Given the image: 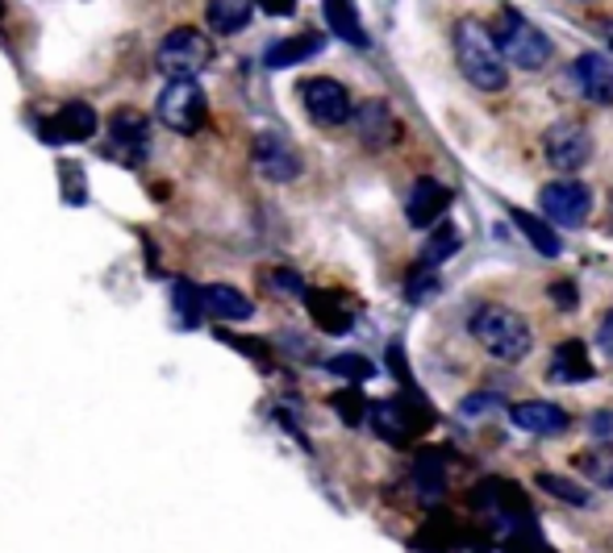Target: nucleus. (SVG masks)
I'll list each match as a JSON object with an SVG mask.
<instances>
[{
  "mask_svg": "<svg viewBox=\"0 0 613 553\" xmlns=\"http://www.w3.org/2000/svg\"><path fill=\"white\" fill-rule=\"evenodd\" d=\"M455 42V62L464 71V80L480 92H506L509 83V59L501 50V42L492 34V25L480 18H459L451 30Z\"/></svg>",
  "mask_w": 613,
  "mask_h": 553,
  "instance_id": "1",
  "label": "nucleus"
},
{
  "mask_svg": "<svg viewBox=\"0 0 613 553\" xmlns=\"http://www.w3.org/2000/svg\"><path fill=\"white\" fill-rule=\"evenodd\" d=\"M467 329H472V337H476L492 358H501V362H522L530 354V346H534L526 316L506 304H480L472 312Z\"/></svg>",
  "mask_w": 613,
  "mask_h": 553,
  "instance_id": "2",
  "label": "nucleus"
},
{
  "mask_svg": "<svg viewBox=\"0 0 613 553\" xmlns=\"http://www.w3.org/2000/svg\"><path fill=\"white\" fill-rule=\"evenodd\" d=\"M492 34L501 42V50H506L509 67H522V71H538L543 62L550 59V38L538 30V25H530L518 9H501L497 13V25H492Z\"/></svg>",
  "mask_w": 613,
  "mask_h": 553,
  "instance_id": "3",
  "label": "nucleus"
},
{
  "mask_svg": "<svg viewBox=\"0 0 613 553\" xmlns=\"http://www.w3.org/2000/svg\"><path fill=\"white\" fill-rule=\"evenodd\" d=\"M209 62L213 42L201 30H192V25H180V30H171L168 38L159 42V67L168 71L171 80H196Z\"/></svg>",
  "mask_w": 613,
  "mask_h": 553,
  "instance_id": "4",
  "label": "nucleus"
},
{
  "mask_svg": "<svg viewBox=\"0 0 613 553\" xmlns=\"http://www.w3.org/2000/svg\"><path fill=\"white\" fill-rule=\"evenodd\" d=\"M205 113H209V101L196 80H171L159 92V122L175 134H196L205 125Z\"/></svg>",
  "mask_w": 613,
  "mask_h": 553,
  "instance_id": "5",
  "label": "nucleus"
},
{
  "mask_svg": "<svg viewBox=\"0 0 613 553\" xmlns=\"http://www.w3.org/2000/svg\"><path fill=\"white\" fill-rule=\"evenodd\" d=\"M538 212L550 226L559 229H580L592 212V192L580 180H555L538 192Z\"/></svg>",
  "mask_w": 613,
  "mask_h": 553,
  "instance_id": "6",
  "label": "nucleus"
},
{
  "mask_svg": "<svg viewBox=\"0 0 613 553\" xmlns=\"http://www.w3.org/2000/svg\"><path fill=\"white\" fill-rule=\"evenodd\" d=\"M543 154H547V163L555 166V171H564V175L580 171V166L592 159V134H589V125H580V122H555L547 134H543Z\"/></svg>",
  "mask_w": 613,
  "mask_h": 553,
  "instance_id": "7",
  "label": "nucleus"
},
{
  "mask_svg": "<svg viewBox=\"0 0 613 553\" xmlns=\"http://www.w3.org/2000/svg\"><path fill=\"white\" fill-rule=\"evenodd\" d=\"M109 150L113 159H122L126 166H143L150 154V125L143 113L134 108H122L109 117Z\"/></svg>",
  "mask_w": 613,
  "mask_h": 553,
  "instance_id": "8",
  "label": "nucleus"
},
{
  "mask_svg": "<svg viewBox=\"0 0 613 553\" xmlns=\"http://www.w3.org/2000/svg\"><path fill=\"white\" fill-rule=\"evenodd\" d=\"M300 101H305V113L318 125H326V129H334V125L355 117L351 92H347L339 80H309L300 88Z\"/></svg>",
  "mask_w": 613,
  "mask_h": 553,
  "instance_id": "9",
  "label": "nucleus"
},
{
  "mask_svg": "<svg viewBox=\"0 0 613 553\" xmlns=\"http://www.w3.org/2000/svg\"><path fill=\"white\" fill-rule=\"evenodd\" d=\"M576 92L589 104H601L610 108L613 104V55H601V50H589L568 67Z\"/></svg>",
  "mask_w": 613,
  "mask_h": 553,
  "instance_id": "10",
  "label": "nucleus"
},
{
  "mask_svg": "<svg viewBox=\"0 0 613 553\" xmlns=\"http://www.w3.org/2000/svg\"><path fill=\"white\" fill-rule=\"evenodd\" d=\"M38 134H43V142L59 146V142H88L92 134H97V113H92V104L84 101H71L64 104L50 122L38 125Z\"/></svg>",
  "mask_w": 613,
  "mask_h": 553,
  "instance_id": "11",
  "label": "nucleus"
},
{
  "mask_svg": "<svg viewBox=\"0 0 613 553\" xmlns=\"http://www.w3.org/2000/svg\"><path fill=\"white\" fill-rule=\"evenodd\" d=\"M446 205H451V192H446L439 180L422 175L418 184L409 187V200H405V217L413 229H434L446 217Z\"/></svg>",
  "mask_w": 613,
  "mask_h": 553,
  "instance_id": "12",
  "label": "nucleus"
},
{
  "mask_svg": "<svg viewBox=\"0 0 613 553\" xmlns=\"http://www.w3.org/2000/svg\"><path fill=\"white\" fill-rule=\"evenodd\" d=\"M351 122H355V134L363 138L367 150H384V146H393L401 138V122L393 117L388 101H363Z\"/></svg>",
  "mask_w": 613,
  "mask_h": 553,
  "instance_id": "13",
  "label": "nucleus"
},
{
  "mask_svg": "<svg viewBox=\"0 0 613 553\" xmlns=\"http://www.w3.org/2000/svg\"><path fill=\"white\" fill-rule=\"evenodd\" d=\"M254 166L275 184H293L300 175V154L280 134H259L254 138Z\"/></svg>",
  "mask_w": 613,
  "mask_h": 553,
  "instance_id": "14",
  "label": "nucleus"
},
{
  "mask_svg": "<svg viewBox=\"0 0 613 553\" xmlns=\"http://www.w3.org/2000/svg\"><path fill=\"white\" fill-rule=\"evenodd\" d=\"M509 420L518 425V429L534 433V437H555V433H564L571 425V416L559 404H550V400H526V404H513L509 408Z\"/></svg>",
  "mask_w": 613,
  "mask_h": 553,
  "instance_id": "15",
  "label": "nucleus"
},
{
  "mask_svg": "<svg viewBox=\"0 0 613 553\" xmlns=\"http://www.w3.org/2000/svg\"><path fill=\"white\" fill-rule=\"evenodd\" d=\"M430 416H413L409 404L401 400H381V404H372V425L381 433L384 441H393V446H405L413 433L422 429Z\"/></svg>",
  "mask_w": 613,
  "mask_h": 553,
  "instance_id": "16",
  "label": "nucleus"
},
{
  "mask_svg": "<svg viewBox=\"0 0 613 553\" xmlns=\"http://www.w3.org/2000/svg\"><path fill=\"white\" fill-rule=\"evenodd\" d=\"M592 375H597V367H592L584 342L568 337V342L555 346V354H550V379H555V383H568L571 388V383H589Z\"/></svg>",
  "mask_w": 613,
  "mask_h": 553,
  "instance_id": "17",
  "label": "nucleus"
},
{
  "mask_svg": "<svg viewBox=\"0 0 613 553\" xmlns=\"http://www.w3.org/2000/svg\"><path fill=\"white\" fill-rule=\"evenodd\" d=\"M201 304H205V312L217 316V321H247L254 312L251 300H247L238 287H226V284L201 287Z\"/></svg>",
  "mask_w": 613,
  "mask_h": 553,
  "instance_id": "18",
  "label": "nucleus"
},
{
  "mask_svg": "<svg viewBox=\"0 0 613 553\" xmlns=\"http://www.w3.org/2000/svg\"><path fill=\"white\" fill-rule=\"evenodd\" d=\"M509 221L522 229V238H526V242L538 250V254H547V258H559L564 242H559V233H555L547 221H538V217H534V212H526V208H509Z\"/></svg>",
  "mask_w": 613,
  "mask_h": 553,
  "instance_id": "19",
  "label": "nucleus"
},
{
  "mask_svg": "<svg viewBox=\"0 0 613 553\" xmlns=\"http://www.w3.org/2000/svg\"><path fill=\"white\" fill-rule=\"evenodd\" d=\"M321 9H326V25H330L342 42H351V46H367L363 21H360V13H355V0H326Z\"/></svg>",
  "mask_w": 613,
  "mask_h": 553,
  "instance_id": "20",
  "label": "nucleus"
},
{
  "mask_svg": "<svg viewBox=\"0 0 613 553\" xmlns=\"http://www.w3.org/2000/svg\"><path fill=\"white\" fill-rule=\"evenodd\" d=\"M254 13V0H209L205 4V18L217 34H238V30H247V21Z\"/></svg>",
  "mask_w": 613,
  "mask_h": 553,
  "instance_id": "21",
  "label": "nucleus"
},
{
  "mask_svg": "<svg viewBox=\"0 0 613 553\" xmlns=\"http://www.w3.org/2000/svg\"><path fill=\"white\" fill-rule=\"evenodd\" d=\"M321 46H326V38L321 34H296V38H280L268 50V67H296V62L314 59Z\"/></svg>",
  "mask_w": 613,
  "mask_h": 553,
  "instance_id": "22",
  "label": "nucleus"
},
{
  "mask_svg": "<svg viewBox=\"0 0 613 553\" xmlns=\"http://www.w3.org/2000/svg\"><path fill=\"white\" fill-rule=\"evenodd\" d=\"M309 300V312L326 333H347L351 329V308L342 304L339 296H326V291H305Z\"/></svg>",
  "mask_w": 613,
  "mask_h": 553,
  "instance_id": "23",
  "label": "nucleus"
},
{
  "mask_svg": "<svg viewBox=\"0 0 613 553\" xmlns=\"http://www.w3.org/2000/svg\"><path fill=\"white\" fill-rule=\"evenodd\" d=\"M459 246H464L459 229L451 226V221H439V226H434V233H430V242L422 246V258H418V267H425V270L443 267L446 258H451V254H455Z\"/></svg>",
  "mask_w": 613,
  "mask_h": 553,
  "instance_id": "24",
  "label": "nucleus"
},
{
  "mask_svg": "<svg viewBox=\"0 0 613 553\" xmlns=\"http://www.w3.org/2000/svg\"><path fill=\"white\" fill-rule=\"evenodd\" d=\"M205 316V304H201V287L192 284H175V325L192 329Z\"/></svg>",
  "mask_w": 613,
  "mask_h": 553,
  "instance_id": "25",
  "label": "nucleus"
},
{
  "mask_svg": "<svg viewBox=\"0 0 613 553\" xmlns=\"http://www.w3.org/2000/svg\"><path fill=\"white\" fill-rule=\"evenodd\" d=\"M538 487L550 495H559V499H568V504H576V508H584L592 495L589 487H580V483H571V479H559V474H538Z\"/></svg>",
  "mask_w": 613,
  "mask_h": 553,
  "instance_id": "26",
  "label": "nucleus"
},
{
  "mask_svg": "<svg viewBox=\"0 0 613 553\" xmlns=\"http://www.w3.org/2000/svg\"><path fill=\"white\" fill-rule=\"evenodd\" d=\"M326 367L334 370L339 379H351V383H363V379H372V375H376V367H372L363 354H339V358H330Z\"/></svg>",
  "mask_w": 613,
  "mask_h": 553,
  "instance_id": "27",
  "label": "nucleus"
},
{
  "mask_svg": "<svg viewBox=\"0 0 613 553\" xmlns=\"http://www.w3.org/2000/svg\"><path fill=\"white\" fill-rule=\"evenodd\" d=\"M576 466L589 474L592 483H605V487H613V458L610 453H580V458H576Z\"/></svg>",
  "mask_w": 613,
  "mask_h": 553,
  "instance_id": "28",
  "label": "nucleus"
},
{
  "mask_svg": "<svg viewBox=\"0 0 613 553\" xmlns=\"http://www.w3.org/2000/svg\"><path fill=\"white\" fill-rule=\"evenodd\" d=\"M330 404H334V412H339V416H342V420H347V425H360L363 416H367V408H363L367 400H363L360 391H339V395H334Z\"/></svg>",
  "mask_w": 613,
  "mask_h": 553,
  "instance_id": "29",
  "label": "nucleus"
},
{
  "mask_svg": "<svg viewBox=\"0 0 613 553\" xmlns=\"http://www.w3.org/2000/svg\"><path fill=\"white\" fill-rule=\"evenodd\" d=\"M59 180H64L67 205H84V180H80V166L64 163V166H59Z\"/></svg>",
  "mask_w": 613,
  "mask_h": 553,
  "instance_id": "30",
  "label": "nucleus"
},
{
  "mask_svg": "<svg viewBox=\"0 0 613 553\" xmlns=\"http://www.w3.org/2000/svg\"><path fill=\"white\" fill-rule=\"evenodd\" d=\"M589 433L601 441V446H613V412L610 408H601V412H592L589 416Z\"/></svg>",
  "mask_w": 613,
  "mask_h": 553,
  "instance_id": "31",
  "label": "nucleus"
},
{
  "mask_svg": "<svg viewBox=\"0 0 613 553\" xmlns=\"http://www.w3.org/2000/svg\"><path fill=\"white\" fill-rule=\"evenodd\" d=\"M597 349L613 362V312H605L601 325H597Z\"/></svg>",
  "mask_w": 613,
  "mask_h": 553,
  "instance_id": "32",
  "label": "nucleus"
},
{
  "mask_svg": "<svg viewBox=\"0 0 613 553\" xmlns=\"http://www.w3.org/2000/svg\"><path fill=\"white\" fill-rule=\"evenodd\" d=\"M263 13H272V18H293L296 13V0H254Z\"/></svg>",
  "mask_w": 613,
  "mask_h": 553,
  "instance_id": "33",
  "label": "nucleus"
},
{
  "mask_svg": "<svg viewBox=\"0 0 613 553\" xmlns=\"http://www.w3.org/2000/svg\"><path fill=\"white\" fill-rule=\"evenodd\" d=\"M488 408H497V400H492V395H467L464 400V416H485Z\"/></svg>",
  "mask_w": 613,
  "mask_h": 553,
  "instance_id": "34",
  "label": "nucleus"
},
{
  "mask_svg": "<svg viewBox=\"0 0 613 553\" xmlns=\"http://www.w3.org/2000/svg\"><path fill=\"white\" fill-rule=\"evenodd\" d=\"M550 296H555V304L564 308V312H571V308H576V300H580L571 284H555V287H550Z\"/></svg>",
  "mask_w": 613,
  "mask_h": 553,
  "instance_id": "35",
  "label": "nucleus"
},
{
  "mask_svg": "<svg viewBox=\"0 0 613 553\" xmlns=\"http://www.w3.org/2000/svg\"><path fill=\"white\" fill-rule=\"evenodd\" d=\"M272 284L280 287V291H296V296H305V284L296 279L293 270H275V275H272Z\"/></svg>",
  "mask_w": 613,
  "mask_h": 553,
  "instance_id": "36",
  "label": "nucleus"
},
{
  "mask_svg": "<svg viewBox=\"0 0 613 553\" xmlns=\"http://www.w3.org/2000/svg\"><path fill=\"white\" fill-rule=\"evenodd\" d=\"M601 34H605V38H610V46H613V21H605V25H601Z\"/></svg>",
  "mask_w": 613,
  "mask_h": 553,
  "instance_id": "37",
  "label": "nucleus"
}]
</instances>
